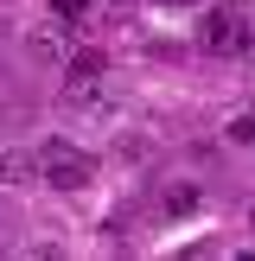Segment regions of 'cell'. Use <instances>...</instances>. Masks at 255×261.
<instances>
[{"mask_svg": "<svg viewBox=\"0 0 255 261\" xmlns=\"http://www.w3.org/2000/svg\"><path fill=\"white\" fill-rule=\"evenodd\" d=\"M64 102L70 109H102V76L96 70H70L64 76Z\"/></svg>", "mask_w": 255, "mask_h": 261, "instance_id": "cell-5", "label": "cell"}, {"mask_svg": "<svg viewBox=\"0 0 255 261\" xmlns=\"http://www.w3.org/2000/svg\"><path fill=\"white\" fill-rule=\"evenodd\" d=\"M89 13V0H51V19H64V25H76Z\"/></svg>", "mask_w": 255, "mask_h": 261, "instance_id": "cell-8", "label": "cell"}, {"mask_svg": "<svg viewBox=\"0 0 255 261\" xmlns=\"http://www.w3.org/2000/svg\"><path fill=\"white\" fill-rule=\"evenodd\" d=\"M0 185H7V191L38 185V153H26V147H0Z\"/></svg>", "mask_w": 255, "mask_h": 261, "instance_id": "cell-4", "label": "cell"}, {"mask_svg": "<svg viewBox=\"0 0 255 261\" xmlns=\"http://www.w3.org/2000/svg\"><path fill=\"white\" fill-rule=\"evenodd\" d=\"M26 51H32L38 64H64V58H70V25H64V19L32 25V32H26Z\"/></svg>", "mask_w": 255, "mask_h": 261, "instance_id": "cell-3", "label": "cell"}, {"mask_svg": "<svg viewBox=\"0 0 255 261\" xmlns=\"http://www.w3.org/2000/svg\"><path fill=\"white\" fill-rule=\"evenodd\" d=\"M223 140H230V147H255V115H249V109H242V115H230Z\"/></svg>", "mask_w": 255, "mask_h": 261, "instance_id": "cell-7", "label": "cell"}, {"mask_svg": "<svg viewBox=\"0 0 255 261\" xmlns=\"http://www.w3.org/2000/svg\"><path fill=\"white\" fill-rule=\"evenodd\" d=\"M115 7H134V0H115Z\"/></svg>", "mask_w": 255, "mask_h": 261, "instance_id": "cell-11", "label": "cell"}, {"mask_svg": "<svg viewBox=\"0 0 255 261\" xmlns=\"http://www.w3.org/2000/svg\"><path fill=\"white\" fill-rule=\"evenodd\" d=\"M166 7H198V0H166Z\"/></svg>", "mask_w": 255, "mask_h": 261, "instance_id": "cell-10", "label": "cell"}, {"mask_svg": "<svg viewBox=\"0 0 255 261\" xmlns=\"http://www.w3.org/2000/svg\"><path fill=\"white\" fill-rule=\"evenodd\" d=\"M160 211H166V217H198V211H204V191H198V185H166V191H160Z\"/></svg>", "mask_w": 255, "mask_h": 261, "instance_id": "cell-6", "label": "cell"}, {"mask_svg": "<svg viewBox=\"0 0 255 261\" xmlns=\"http://www.w3.org/2000/svg\"><path fill=\"white\" fill-rule=\"evenodd\" d=\"M38 178L58 191H83L89 178H96V166H89V153H76L70 140H45L38 147Z\"/></svg>", "mask_w": 255, "mask_h": 261, "instance_id": "cell-1", "label": "cell"}, {"mask_svg": "<svg viewBox=\"0 0 255 261\" xmlns=\"http://www.w3.org/2000/svg\"><path fill=\"white\" fill-rule=\"evenodd\" d=\"M249 38H255V25L242 19V13H204V51H223L230 58V51H242Z\"/></svg>", "mask_w": 255, "mask_h": 261, "instance_id": "cell-2", "label": "cell"}, {"mask_svg": "<svg viewBox=\"0 0 255 261\" xmlns=\"http://www.w3.org/2000/svg\"><path fill=\"white\" fill-rule=\"evenodd\" d=\"M249 223H255V204H249Z\"/></svg>", "mask_w": 255, "mask_h": 261, "instance_id": "cell-12", "label": "cell"}, {"mask_svg": "<svg viewBox=\"0 0 255 261\" xmlns=\"http://www.w3.org/2000/svg\"><path fill=\"white\" fill-rule=\"evenodd\" d=\"M242 58H249V70H255V38H249V45H242Z\"/></svg>", "mask_w": 255, "mask_h": 261, "instance_id": "cell-9", "label": "cell"}]
</instances>
